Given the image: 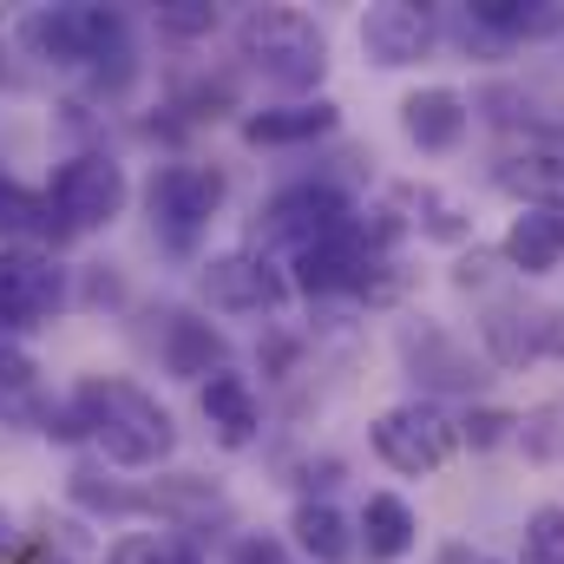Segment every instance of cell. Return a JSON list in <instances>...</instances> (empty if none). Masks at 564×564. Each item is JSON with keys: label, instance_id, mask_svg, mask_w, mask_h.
<instances>
[{"label": "cell", "instance_id": "1", "mask_svg": "<svg viewBox=\"0 0 564 564\" xmlns=\"http://www.w3.org/2000/svg\"><path fill=\"white\" fill-rule=\"evenodd\" d=\"M73 414H79V426L99 440V453H106L112 466H132V473L171 459V446H177V426L158 408V394H144L139 381H119V375L79 381Z\"/></svg>", "mask_w": 564, "mask_h": 564}, {"label": "cell", "instance_id": "2", "mask_svg": "<svg viewBox=\"0 0 564 564\" xmlns=\"http://www.w3.org/2000/svg\"><path fill=\"white\" fill-rule=\"evenodd\" d=\"M20 40L46 66H112V79L132 73V40L112 7H40L20 20Z\"/></svg>", "mask_w": 564, "mask_h": 564}, {"label": "cell", "instance_id": "3", "mask_svg": "<svg viewBox=\"0 0 564 564\" xmlns=\"http://www.w3.org/2000/svg\"><path fill=\"white\" fill-rule=\"evenodd\" d=\"M237 40H243V59H250L270 86H282V93H308V86H322V73H328V40H322V26H315L308 13H295V7H257V13H243Z\"/></svg>", "mask_w": 564, "mask_h": 564}, {"label": "cell", "instance_id": "4", "mask_svg": "<svg viewBox=\"0 0 564 564\" xmlns=\"http://www.w3.org/2000/svg\"><path fill=\"white\" fill-rule=\"evenodd\" d=\"M144 204H151V224L164 230V243L191 250L204 237V224L217 217V204H224V177L210 164H164V171H151Z\"/></svg>", "mask_w": 564, "mask_h": 564}, {"label": "cell", "instance_id": "5", "mask_svg": "<svg viewBox=\"0 0 564 564\" xmlns=\"http://www.w3.org/2000/svg\"><path fill=\"white\" fill-rule=\"evenodd\" d=\"M453 446H459V426L446 421L440 408H426V401L388 408V414L375 421V453H381L394 473H408V479L440 473V466L453 459Z\"/></svg>", "mask_w": 564, "mask_h": 564}, {"label": "cell", "instance_id": "6", "mask_svg": "<svg viewBox=\"0 0 564 564\" xmlns=\"http://www.w3.org/2000/svg\"><path fill=\"white\" fill-rule=\"evenodd\" d=\"M46 210H59L66 230H99V224H112V217L126 210V171H119L106 151H86V158L59 164Z\"/></svg>", "mask_w": 564, "mask_h": 564}, {"label": "cell", "instance_id": "7", "mask_svg": "<svg viewBox=\"0 0 564 564\" xmlns=\"http://www.w3.org/2000/svg\"><path fill=\"white\" fill-rule=\"evenodd\" d=\"M66 282H59V263L33 243H7L0 250V335L7 328H40L53 308H59Z\"/></svg>", "mask_w": 564, "mask_h": 564}, {"label": "cell", "instance_id": "8", "mask_svg": "<svg viewBox=\"0 0 564 564\" xmlns=\"http://www.w3.org/2000/svg\"><path fill=\"white\" fill-rule=\"evenodd\" d=\"M197 289L224 315H263V308H276L282 295H289V276H282L263 250H230V257H210L204 263Z\"/></svg>", "mask_w": 564, "mask_h": 564}, {"label": "cell", "instance_id": "9", "mask_svg": "<svg viewBox=\"0 0 564 564\" xmlns=\"http://www.w3.org/2000/svg\"><path fill=\"white\" fill-rule=\"evenodd\" d=\"M341 224H355V210L328 184H289V191L270 197V210H263V237L270 243H289V250H308V243L335 237Z\"/></svg>", "mask_w": 564, "mask_h": 564}, {"label": "cell", "instance_id": "10", "mask_svg": "<svg viewBox=\"0 0 564 564\" xmlns=\"http://www.w3.org/2000/svg\"><path fill=\"white\" fill-rule=\"evenodd\" d=\"M433 13L414 7V0H381V7H368L361 13V53L375 59V66H414L426 59V46H433Z\"/></svg>", "mask_w": 564, "mask_h": 564}, {"label": "cell", "instance_id": "11", "mask_svg": "<svg viewBox=\"0 0 564 564\" xmlns=\"http://www.w3.org/2000/svg\"><path fill=\"white\" fill-rule=\"evenodd\" d=\"M197 401H204V421H210V433H217L224 446H250V440H257V426H263V401H257L250 375L217 368V375L197 388Z\"/></svg>", "mask_w": 564, "mask_h": 564}, {"label": "cell", "instance_id": "12", "mask_svg": "<svg viewBox=\"0 0 564 564\" xmlns=\"http://www.w3.org/2000/svg\"><path fill=\"white\" fill-rule=\"evenodd\" d=\"M401 132L421 144V151H453L466 139V99L453 86H421L401 99Z\"/></svg>", "mask_w": 564, "mask_h": 564}, {"label": "cell", "instance_id": "13", "mask_svg": "<svg viewBox=\"0 0 564 564\" xmlns=\"http://www.w3.org/2000/svg\"><path fill=\"white\" fill-rule=\"evenodd\" d=\"M479 335H486V348L506 361V368H519V361H532V355H545L552 348V335H558V322L545 315V308H519V302H492V315L479 322Z\"/></svg>", "mask_w": 564, "mask_h": 564}, {"label": "cell", "instance_id": "14", "mask_svg": "<svg viewBox=\"0 0 564 564\" xmlns=\"http://www.w3.org/2000/svg\"><path fill=\"white\" fill-rule=\"evenodd\" d=\"M499 250L519 276H552L564 263V210H519Z\"/></svg>", "mask_w": 564, "mask_h": 564}, {"label": "cell", "instance_id": "15", "mask_svg": "<svg viewBox=\"0 0 564 564\" xmlns=\"http://www.w3.org/2000/svg\"><path fill=\"white\" fill-rule=\"evenodd\" d=\"M164 368L184 381H210L224 368V335L197 315H164Z\"/></svg>", "mask_w": 564, "mask_h": 564}, {"label": "cell", "instance_id": "16", "mask_svg": "<svg viewBox=\"0 0 564 564\" xmlns=\"http://www.w3.org/2000/svg\"><path fill=\"white\" fill-rule=\"evenodd\" d=\"M414 539H421L414 506H408V499H394V492H368V506H361V545H368V558H375V564L408 558V552H414Z\"/></svg>", "mask_w": 564, "mask_h": 564}, {"label": "cell", "instance_id": "17", "mask_svg": "<svg viewBox=\"0 0 564 564\" xmlns=\"http://www.w3.org/2000/svg\"><path fill=\"white\" fill-rule=\"evenodd\" d=\"M335 106L328 99H308V106H276V112H257V119H243V139L250 144H308L322 139V132H335Z\"/></svg>", "mask_w": 564, "mask_h": 564}, {"label": "cell", "instance_id": "18", "mask_svg": "<svg viewBox=\"0 0 564 564\" xmlns=\"http://www.w3.org/2000/svg\"><path fill=\"white\" fill-rule=\"evenodd\" d=\"M295 545L308 552L315 564H348L355 558V532H348V519L335 512V506H295Z\"/></svg>", "mask_w": 564, "mask_h": 564}, {"label": "cell", "instance_id": "19", "mask_svg": "<svg viewBox=\"0 0 564 564\" xmlns=\"http://www.w3.org/2000/svg\"><path fill=\"white\" fill-rule=\"evenodd\" d=\"M499 184L519 191L525 210H564V158H545V151L512 158V164H499Z\"/></svg>", "mask_w": 564, "mask_h": 564}, {"label": "cell", "instance_id": "20", "mask_svg": "<svg viewBox=\"0 0 564 564\" xmlns=\"http://www.w3.org/2000/svg\"><path fill=\"white\" fill-rule=\"evenodd\" d=\"M525 564H564V506H539L525 519Z\"/></svg>", "mask_w": 564, "mask_h": 564}, {"label": "cell", "instance_id": "21", "mask_svg": "<svg viewBox=\"0 0 564 564\" xmlns=\"http://www.w3.org/2000/svg\"><path fill=\"white\" fill-rule=\"evenodd\" d=\"M473 20L479 26H499V33H539L552 26L545 7H525V0H473Z\"/></svg>", "mask_w": 564, "mask_h": 564}, {"label": "cell", "instance_id": "22", "mask_svg": "<svg viewBox=\"0 0 564 564\" xmlns=\"http://www.w3.org/2000/svg\"><path fill=\"white\" fill-rule=\"evenodd\" d=\"M408 204L426 210V230H433L440 243H459V237L473 230V224L459 217V204H453V197H440V191H426V184H421V191H408Z\"/></svg>", "mask_w": 564, "mask_h": 564}, {"label": "cell", "instance_id": "23", "mask_svg": "<svg viewBox=\"0 0 564 564\" xmlns=\"http://www.w3.org/2000/svg\"><path fill=\"white\" fill-rule=\"evenodd\" d=\"M158 26L177 33V40H197V33L217 26V7H204V0H171V7H158Z\"/></svg>", "mask_w": 564, "mask_h": 564}, {"label": "cell", "instance_id": "24", "mask_svg": "<svg viewBox=\"0 0 564 564\" xmlns=\"http://www.w3.org/2000/svg\"><path fill=\"white\" fill-rule=\"evenodd\" d=\"M106 564H184L171 545H158V539H144V532H132V539H119L112 545V558Z\"/></svg>", "mask_w": 564, "mask_h": 564}, {"label": "cell", "instance_id": "25", "mask_svg": "<svg viewBox=\"0 0 564 564\" xmlns=\"http://www.w3.org/2000/svg\"><path fill=\"white\" fill-rule=\"evenodd\" d=\"M237 564H295V558H289L282 539H243L237 545Z\"/></svg>", "mask_w": 564, "mask_h": 564}, {"label": "cell", "instance_id": "26", "mask_svg": "<svg viewBox=\"0 0 564 564\" xmlns=\"http://www.w3.org/2000/svg\"><path fill=\"white\" fill-rule=\"evenodd\" d=\"M506 414H479V421H466V433H473V440H479V446H492V440H499V433H506Z\"/></svg>", "mask_w": 564, "mask_h": 564}, {"label": "cell", "instance_id": "27", "mask_svg": "<svg viewBox=\"0 0 564 564\" xmlns=\"http://www.w3.org/2000/svg\"><path fill=\"white\" fill-rule=\"evenodd\" d=\"M466 564H492V558H473V552H466Z\"/></svg>", "mask_w": 564, "mask_h": 564}]
</instances>
